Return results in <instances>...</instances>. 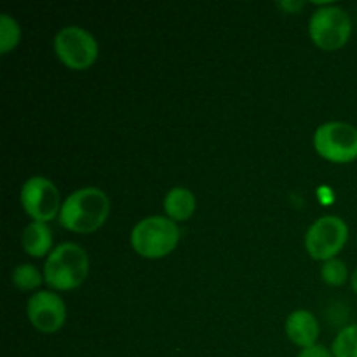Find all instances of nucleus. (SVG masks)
Here are the masks:
<instances>
[{
    "label": "nucleus",
    "mask_w": 357,
    "mask_h": 357,
    "mask_svg": "<svg viewBox=\"0 0 357 357\" xmlns=\"http://www.w3.org/2000/svg\"><path fill=\"white\" fill-rule=\"evenodd\" d=\"M110 215V199L101 188L84 187L70 194L61 204L59 225L75 234H91L105 225Z\"/></svg>",
    "instance_id": "f257e3e1"
},
{
    "label": "nucleus",
    "mask_w": 357,
    "mask_h": 357,
    "mask_svg": "<svg viewBox=\"0 0 357 357\" xmlns=\"http://www.w3.org/2000/svg\"><path fill=\"white\" fill-rule=\"evenodd\" d=\"M89 274V257L75 243H63L49 253L44 264V279L56 291L79 288Z\"/></svg>",
    "instance_id": "f03ea898"
},
{
    "label": "nucleus",
    "mask_w": 357,
    "mask_h": 357,
    "mask_svg": "<svg viewBox=\"0 0 357 357\" xmlns=\"http://www.w3.org/2000/svg\"><path fill=\"white\" fill-rule=\"evenodd\" d=\"M180 243V229L167 216L143 218L131 230V246L143 258H162L173 253Z\"/></svg>",
    "instance_id": "7ed1b4c3"
},
{
    "label": "nucleus",
    "mask_w": 357,
    "mask_h": 357,
    "mask_svg": "<svg viewBox=\"0 0 357 357\" xmlns=\"http://www.w3.org/2000/svg\"><path fill=\"white\" fill-rule=\"evenodd\" d=\"M352 33L351 16L342 7L324 3L314 10L309 21V35L317 47L337 51L344 47Z\"/></svg>",
    "instance_id": "20e7f679"
},
{
    "label": "nucleus",
    "mask_w": 357,
    "mask_h": 357,
    "mask_svg": "<svg viewBox=\"0 0 357 357\" xmlns=\"http://www.w3.org/2000/svg\"><path fill=\"white\" fill-rule=\"evenodd\" d=\"M314 149L330 162H354L357 159V128L349 122H324L314 132Z\"/></svg>",
    "instance_id": "39448f33"
},
{
    "label": "nucleus",
    "mask_w": 357,
    "mask_h": 357,
    "mask_svg": "<svg viewBox=\"0 0 357 357\" xmlns=\"http://www.w3.org/2000/svg\"><path fill=\"white\" fill-rule=\"evenodd\" d=\"M54 52L59 61L70 70H87L98 59V42L91 31L82 26H65L54 35Z\"/></svg>",
    "instance_id": "423d86ee"
},
{
    "label": "nucleus",
    "mask_w": 357,
    "mask_h": 357,
    "mask_svg": "<svg viewBox=\"0 0 357 357\" xmlns=\"http://www.w3.org/2000/svg\"><path fill=\"white\" fill-rule=\"evenodd\" d=\"M349 239V227L338 216H321L305 234V250L314 260L337 258Z\"/></svg>",
    "instance_id": "0eeeda50"
},
{
    "label": "nucleus",
    "mask_w": 357,
    "mask_h": 357,
    "mask_svg": "<svg viewBox=\"0 0 357 357\" xmlns=\"http://www.w3.org/2000/svg\"><path fill=\"white\" fill-rule=\"evenodd\" d=\"M21 206L33 222H51L61 211L58 188L44 176L28 178L21 187Z\"/></svg>",
    "instance_id": "6e6552de"
},
{
    "label": "nucleus",
    "mask_w": 357,
    "mask_h": 357,
    "mask_svg": "<svg viewBox=\"0 0 357 357\" xmlns=\"http://www.w3.org/2000/svg\"><path fill=\"white\" fill-rule=\"evenodd\" d=\"M26 316L35 330L47 335L56 333L66 321V305L58 293L42 289L28 298Z\"/></svg>",
    "instance_id": "1a4fd4ad"
},
{
    "label": "nucleus",
    "mask_w": 357,
    "mask_h": 357,
    "mask_svg": "<svg viewBox=\"0 0 357 357\" xmlns=\"http://www.w3.org/2000/svg\"><path fill=\"white\" fill-rule=\"evenodd\" d=\"M286 335L295 345L309 349L319 338V323L309 310H295L286 319Z\"/></svg>",
    "instance_id": "9d476101"
},
{
    "label": "nucleus",
    "mask_w": 357,
    "mask_h": 357,
    "mask_svg": "<svg viewBox=\"0 0 357 357\" xmlns=\"http://www.w3.org/2000/svg\"><path fill=\"white\" fill-rule=\"evenodd\" d=\"M24 253L33 258L49 257L54 248H52V232L47 223L31 222L24 227L23 236H21Z\"/></svg>",
    "instance_id": "9b49d317"
},
{
    "label": "nucleus",
    "mask_w": 357,
    "mask_h": 357,
    "mask_svg": "<svg viewBox=\"0 0 357 357\" xmlns=\"http://www.w3.org/2000/svg\"><path fill=\"white\" fill-rule=\"evenodd\" d=\"M195 195L185 187H174L164 197V211L173 222H187L195 213Z\"/></svg>",
    "instance_id": "f8f14e48"
},
{
    "label": "nucleus",
    "mask_w": 357,
    "mask_h": 357,
    "mask_svg": "<svg viewBox=\"0 0 357 357\" xmlns=\"http://www.w3.org/2000/svg\"><path fill=\"white\" fill-rule=\"evenodd\" d=\"M10 279L20 291H33V289L40 288L42 281H45L44 274L31 264H20L17 267H14Z\"/></svg>",
    "instance_id": "ddd939ff"
},
{
    "label": "nucleus",
    "mask_w": 357,
    "mask_h": 357,
    "mask_svg": "<svg viewBox=\"0 0 357 357\" xmlns=\"http://www.w3.org/2000/svg\"><path fill=\"white\" fill-rule=\"evenodd\" d=\"M331 352L335 357H357V324H349L338 331Z\"/></svg>",
    "instance_id": "4468645a"
},
{
    "label": "nucleus",
    "mask_w": 357,
    "mask_h": 357,
    "mask_svg": "<svg viewBox=\"0 0 357 357\" xmlns=\"http://www.w3.org/2000/svg\"><path fill=\"white\" fill-rule=\"evenodd\" d=\"M21 40V28L17 21L9 14H0V52L7 54Z\"/></svg>",
    "instance_id": "2eb2a0df"
},
{
    "label": "nucleus",
    "mask_w": 357,
    "mask_h": 357,
    "mask_svg": "<svg viewBox=\"0 0 357 357\" xmlns=\"http://www.w3.org/2000/svg\"><path fill=\"white\" fill-rule=\"evenodd\" d=\"M321 278H323L326 284L335 286V288L345 284L349 279L347 265L340 258H331V260L323 261V265H321Z\"/></svg>",
    "instance_id": "dca6fc26"
},
{
    "label": "nucleus",
    "mask_w": 357,
    "mask_h": 357,
    "mask_svg": "<svg viewBox=\"0 0 357 357\" xmlns=\"http://www.w3.org/2000/svg\"><path fill=\"white\" fill-rule=\"evenodd\" d=\"M298 357H335L333 352L330 349H326L324 345H312L309 349H302Z\"/></svg>",
    "instance_id": "f3484780"
},
{
    "label": "nucleus",
    "mask_w": 357,
    "mask_h": 357,
    "mask_svg": "<svg viewBox=\"0 0 357 357\" xmlns=\"http://www.w3.org/2000/svg\"><path fill=\"white\" fill-rule=\"evenodd\" d=\"M279 7L291 10V13H298V10L303 7V2H281L279 3Z\"/></svg>",
    "instance_id": "a211bd4d"
},
{
    "label": "nucleus",
    "mask_w": 357,
    "mask_h": 357,
    "mask_svg": "<svg viewBox=\"0 0 357 357\" xmlns=\"http://www.w3.org/2000/svg\"><path fill=\"white\" fill-rule=\"evenodd\" d=\"M351 286H352V289H354V293L357 295V268H356L354 274H352V278H351Z\"/></svg>",
    "instance_id": "6ab92c4d"
}]
</instances>
